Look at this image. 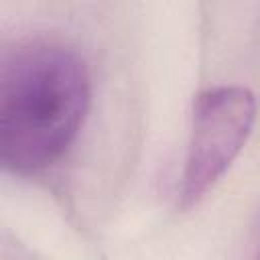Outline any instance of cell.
<instances>
[{
	"label": "cell",
	"instance_id": "3957f363",
	"mask_svg": "<svg viewBox=\"0 0 260 260\" xmlns=\"http://www.w3.org/2000/svg\"><path fill=\"white\" fill-rule=\"evenodd\" d=\"M258 254H260V250H258Z\"/></svg>",
	"mask_w": 260,
	"mask_h": 260
},
{
	"label": "cell",
	"instance_id": "6da1fadb",
	"mask_svg": "<svg viewBox=\"0 0 260 260\" xmlns=\"http://www.w3.org/2000/svg\"><path fill=\"white\" fill-rule=\"evenodd\" d=\"M91 100L83 57L53 39H26L0 61V162L28 175L55 165L75 142Z\"/></svg>",
	"mask_w": 260,
	"mask_h": 260
},
{
	"label": "cell",
	"instance_id": "7a4b0ae2",
	"mask_svg": "<svg viewBox=\"0 0 260 260\" xmlns=\"http://www.w3.org/2000/svg\"><path fill=\"white\" fill-rule=\"evenodd\" d=\"M254 120L256 98L248 87L217 85L197 95L179 191L183 209L197 205L230 169L246 144Z\"/></svg>",
	"mask_w": 260,
	"mask_h": 260
}]
</instances>
